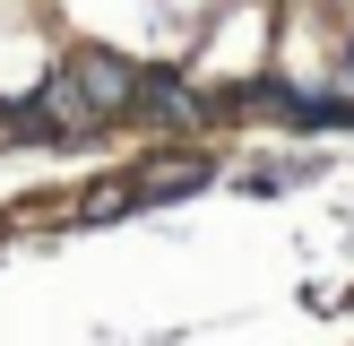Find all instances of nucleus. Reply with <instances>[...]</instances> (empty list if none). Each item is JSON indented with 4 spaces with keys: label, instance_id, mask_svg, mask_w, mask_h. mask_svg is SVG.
I'll return each mask as SVG.
<instances>
[{
    "label": "nucleus",
    "instance_id": "obj_1",
    "mask_svg": "<svg viewBox=\"0 0 354 346\" xmlns=\"http://www.w3.org/2000/svg\"><path fill=\"white\" fill-rule=\"evenodd\" d=\"M130 95H138V69L130 61L78 52V61H61L44 78V95L17 113V130H35V138H86V130H104V121L130 113Z\"/></svg>",
    "mask_w": 354,
    "mask_h": 346
},
{
    "label": "nucleus",
    "instance_id": "obj_2",
    "mask_svg": "<svg viewBox=\"0 0 354 346\" xmlns=\"http://www.w3.org/2000/svg\"><path fill=\"white\" fill-rule=\"evenodd\" d=\"M130 113H138V121H165V130H190V121H199V104H190V86H173V78H138Z\"/></svg>",
    "mask_w": 354,
    "mask_h": 346
}]
</instances>
